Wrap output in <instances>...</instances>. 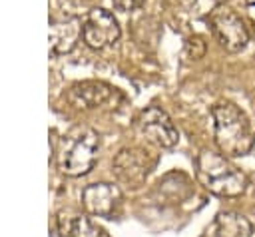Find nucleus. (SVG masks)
Wrapping results in <instances>:
<instances>
[{"label":"nucleus","mask_w":255,"mask_h":237,"mask_svg":"<svg viewBox=\"0 0 255 237\" xmlns=\"http://www.w3.org/2000/svg\"><path fill=\"white\" fill-rule=\"evenodd\" d=\"M213 139L219 151L227 157H241L251 151L255 135L249 118L233 102H217L211 108Z\"/></svg>","instance_id":"1"},{"label":"nucleus","mask_w":255,"mask_h":237,"mask_svg":"<svg viewBox=\"0 0 255 237\" xmlns=\"http://www.w3.org/2000/svg\"><path fill=\"white\" fill-rule=\"evenodd\" d=\"M80 38H82V22L78 18L54 22L50 28V52L54 56L68 54L76 48Z\"/></svg>","instance_id":"10"},{"label":"nucleus","mask_w":255,"mask_h":237,"mask_svg":"<svg viewBox=\"0 0 255 237\" xmlns=\"http://www.w3.org/2000/svg\"><path fill=\"white\" fill-rule=\"evenodd\" d=\"M155 163H157L155 153H151L145 147L131 145V147H124L118 151V155L112 161V171L120 181L135 185V183H141L149 175Z\"/></svg>","instance_id":"4"},{"label":"nucleus","mask_w":255,"mask_h":237,"mask_svg":"<svg viewBox=\"0 0 255 237\" xmlns=\"http://www.w3.org/2000/svg\"><path fill=\"white\" fill-rule=\"evenodd\" d=\"M82 205L90 215L112 217L122 205V191L114 183H90L82 191Z\"/></svg>","instance_id":"8"},{"label":"nucleus","mask_w":255,"mask_h":237,"mask_svg":"<svg viewBox=\"0 0 255 237\" xmlns=\"http://www.w3.org/2000/svg\"><path fill=\"white\" fill-rule=\"evenodd\" d=\"M211 233H213V237H251L253 225L241 213L223 211L215 217V221L211 225Z\"/></svg>","instance_id":"11"},{"label":"nucleus","mask_w":255,"mask_h":237,"mask_svg":"<svg viewBox=\"0 0 255 237\" xmlns=\"http://www.w3.org/2000/svg\"><path fill=\"white\" fill-rule=\"evenodd\" d=\"M209 26L217 42L227 52H239L249 42V32L243 24V20L229 8H215L209 16Z\"/></svg>","instance_id":"5"},{"label":"nucleus","mask_w":255,"mask_h":237,"mask_svg":"<svg viewBox=\"0 0 255 237\" xmlns=\"http://www.w3.org/2000/svg\"><path fill=\"white\" fill-rule=\"evenodd\" d=\"M114 94L116 92L112 86H108L104 82L88 80V82H80V84L72 86L68 98L76 108L92 110V108H100V106L108 104L114 98Z\"/></svg>","instance_id":"9"},{"label":"nucleus","mask_w":255,"mask_h":237,"mask_svg":"<svg viewBox=\"0 0 255 237\" xmlns=\"http://www.w3.org/2000/svg\"><path fill=\"white\" fill-rule=\"evenodd\" d=\"M137 129L147 141L159 147H173L179 141V131L171 118L157 106H149L137 116Z\"/></svg>","instance_id":"7"},{"label":"nucleus","mask_w":255,"mask_h":237,"mask_svg":"<svg viewBox=\"0 0 255 237\" xmlns=\"http://www.w3.org/2000/svg\"><path fill=\"white\" fill-rule=\"evenodd\" d=\"M58 231L62 237H106L104 229L86 215H58Z\"/></svg>","instance_id":"12"},{"label":"nucleus","mask_w":255,"mask_h":237,"mask_svg":"<svg viewBox=\"0 0 255 237\" xmlns=\"http://www.w3.org/2000/svg\"><path fill=\"white\" fill-rule=\"evenodd\" d=\"M112 4L122 12H131L143 4V0H112Z\"/></svg>","instance_id":"13"},{"label":"nucleus","mask_w":255,"mask_h":237,"mask_svg":"<svg viewBox=\"0 0 255 237\" xmlns=\"http://www.w3.org/2000/svg\"><path fill=\"white\" fill-rule=\"evenodd\" d=\"M100 135L92 127H78L66 135L58 151V167L70 177L86 175L98 161Z\"/></svg>","instance_id":"3"},{"label":"nucleus","mask_w":255,"mask_h":237,"mask_svg":"<svg viewBox=\"0 0 255 237\" xmlns=\"http://www.w3.org/2000/svg\"><path fill=\"white\" fill-rule=\"evenodd\" d=\"M120 24L110 10L94 8L82 22V38L92 50H104L120 40Z\"/></svg>","instance_id":"6"},{"label":"nucleus","mask_w":255,"mask_h":237,"mask_svg":"<svg viewBox=\"0 0 255 237\" xmlns=\"http://www.w3.org/2000/svg\"><path fill=\"white\" fill-rule=\"evenodd\" d=\"M195 177L203 189L219 197H237L247 189L245 173L221 151L203 149L195 159Z\"/></svg>","instance_id":"2"}]
</instances>
